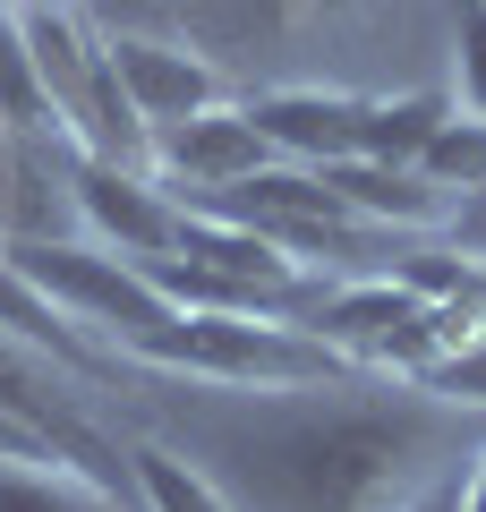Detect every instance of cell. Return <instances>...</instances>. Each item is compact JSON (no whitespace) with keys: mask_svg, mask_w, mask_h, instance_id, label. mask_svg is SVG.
<instances>
[{"mask_svg":"<svg viewBox=\"0 0 486 512\" xmlns=\"http://www.w3.org/2000/svg\"><path fill=\"white\" fill-rule=\"evenodd\" d=\"M444 231H452V256H478V265H486V188H469V197L452 205Z\"/></svg>","mask_w":486,"mask_h":512,"instance_id":"16","label":"cell"},{"mask_svg":"<svg viewBox=\"0 0 486 512\" xmlns=\"http://www.w3.org/2000/svg\"><path fill=\"white\" fill-rule=\"evenodd\" d=\"M0 512H128V504L60 461H0Z\"/></svg>","mask_w":486,"mask_h":512,"instance_id":"11","label":"cell"},{"mask_svg":"<svg viewBox=\"0 0 486 512\" xmlns=\"http://www.w3.org/2000/svg\"><path fill=\"white\" fill-rule=\"evenodd\" d=\"M461 504H469V478H444V487H435L418 512H461Z\"/></svg>","mask_w":486,"mask_h":512,"instance_id":"19","label":"cell"},{"mask_svg":"<svg viewBox=\"0 0 486 512\" xmlns=\"http://www.w3.org/2000/svg\"><path fill=\"white\" fill-rule=\"evenodd\" d=\"M461 512H486V461L469 470V504H461Z\"/></svg>","mask_w":486,"mask_h":512,"instance_id":"20","label":"cell"},{"mask_svg":"<svg viewBox=\"0 0 486 512\" xmlns=\"http://www.w3.org/2000/svg\"><path fill=\"white\" fill-rule=\"evenodd\" d=\"M137 436H162L231 512H418L486 461V410L410 376L342 367L324 384H180L145 376Z\"/></svg>","mask_w":486,"mask_h":512,"instance_id":"1","label":"cell"},{"mask_svg":"<svg viewBox=\"0 0 486 512\" xmlns=\"http://www.w3.org/2000/svg\"><path fill=\"white\" fill-rule=\"evenodd\" d=\"M18 35H26V52H35V77H43V103H52L60 137L86 154L94 94H103V43L86 35V18H77L69 0H26V9H18Z\"/></svg>","mask_w":486,"mask_h":512,"instance_id":"8","label":"cell"},{"mask_svg":"<svg viewBox=\"0 0 486 512\" xmlns=\"http://www.w3.org/2000/svg\"><path fill=\"white\" fill-rule=\"evenodd\" d=\"M9 197H18V128L0 120V239H9Z\"/></svg>","mask_w":486,"mask_h":512,"instance_id":"17","label":"cell"},{"mask_svg":"<svg viewBox=\"0 0 486 512\" xmlns=\"http://www.w3.org/2000/svg\"><path fill=\"white\" fill-rule=\"evenodd\" d=\"M248 120L265 128V146L282 163L333 171L367 154V120H376V94H342V86H265L248 94Z\"/></svg>","mask_w":486,"mask_h":512,"instance_id":"6","label":"cell"},{"mask_svg":"<svg viewBox=\"0 0 486 512\" xmlns=\"http://www.w3.org/2000/svg\"><path fill=\"white\" fill-rule=\"evenodd\" d=\"M9 9H26V0H9Z\"/></svg>","mask_w":486,"mask_h":512,"instance_id":"21","label":"cell"},{"mask_svg":"<svg viewBox=\"0 0 486 512\" xmlns=\"http://www.w3.org/2000/svg\"><path fill=\"white\" fill-rule=\"evenodd\" d=\"M69 188H77V222L120 256H162L180 248V197L137 163H103V154H69Z\"/></svg>","mask_w":486,"mask_h":512,"instance_id":"4","label":"cell"},{"mask_svg":"<svg viewBox=\"0 0 486 512\" xmlns=\"http://www.w3.org/2000/svg\"><path fill=\"white\" fill-rule=\"evenodd\" d=\"M103 52H111V77H120L128 111L145 120V137H154V128H171V120H197V111H214V103H239L231 77H222L205 52H188V43L120 35V43H103Z\"/></svg>","mask_w":486,"mask_h":512,"instance_id":"7","label":"cell"},{"mask_svg":"<svg viewBox=\"0 0 486 512\" xmlns=\"http://www.w3.org/2000/svg\"><path fill=\"white\" fill-rule=\"evenodd\" d=\"M324 188L359 222H376V231H435V222H452V197L418 163H333Z\"/></svg>","mask_w":486,"mask_h":512,"instance_id":"9","label":"cell"},{"mask_svg":"<svg viewBox=\"0 0 486 512\" xmlns=\"http://www.w3.org/2000/svg\"><path fill=\"white\" fill-rule=\"evenodd\" d=\"M0 248H9V265H18L69 325H86L111 359H120V342H137L145 325L171 316V299H162L120 248H77V239H0Z\"/></svg>","mask_w":486,"mask_h":512,"instance_id":"3","label":"cell"},{"mask_svg":"<svg viewBox=\"0 0 486 512\" xmlns=\"http://www.w3.org/2000/svg\"><path fill=\"white\" fill-rule=\"evenodd\" d=\"M265 163H282V154L265 146V128L248 120V103H214V111H197V120L154 128V180L171 188V197L239 188V180H256Z\"/></svg>","mask_w":486,"mask_h":512,"instance_id":"5","label":"cell"},{"mask_svg":"<svg viewBox=\"0 0 486 512\" xmlns=\"http://www.w3.org/2000/svg\"><path fill=\"white\" fill-rule=\"evenodd\" d=\"M120 367L128 376H180V384H324L350 359H333L307 325H282V316H188V308H171L137 342H120Z\"/></svg>","mask_w":486,"mask_h":512,"instance_id":"2","label":"cell"},{"mask_svg":"<svg viewBox=\"0 0 486 512\" xmlns=\"http://www.w3.org/2000/svg\"><path fill=\"white\" fill-rule=\"evenodd\" d=\"M0 120L18 128H60L52 120V103H43V77H35V52H26V35H18V9L0 0Z\"/></svg>","mask_w":486,"mask_h":512,"instance_id":"13","label":"cell"},{"mask_svg":"<svg viewBox=\"0 0 486 512\" xmlns=\"http://www.w3.org/2000/svg\"><path fill=\"white\" fill-rule=\"evenodd\" d=\"M128 478H137V512H231L214 478L162 436H128Z\"/></svg>","mask_w":486,"mask_h":512,"instance_id":"10","label":"cell"},{"mask_svg":"<svg viewBox=\"0 0 486 512\" xmlns=\"http://www.w3.org/2000/svg\"><path fill=\"white\" fill-rule=\"evenodd\" d=\"M273 26H299V18H324V9H350V0H256Z\"/></svg>","mask_w":486,"mask_h":512,"instance_id":"18","label":"cell"},{"mask_svg":"<svg viewBox=\"0 0 486 512\" xmlns=\"http://www.w3.org/2000/svg\"><path fill=\"white\" fill-rule=\"evenodd\" d=\"M418 171H427V180L444 188L452 205H461L469 188H486V120L452 103V111H444V128L427 137V154H418Z\"/></svg>","mask_w":486,"mask_h":512,"instance_id":"12","label":"cell"},{"mask_svg":"<svg viewBox=\"0 0 486 512\" xmlns=\"http://www.w3.org/2000/svg\"><path fill=\"white\" fill-rule=\"evenodd\" d=\"M427 393H444V402H461V410H486V342L435 359V367H427Z\"/></svg>","mask_w":486,"mask_h":512,"instance_id":"15","label":"cell"},{"mask_svg":"<svg viewBox=\"0 0 486 512\" xmlns=\"http://www.w3.org/2000/svg\"><path fill=\"white\" fill-rule=\"evenodd\" d=\"M452 103L486 120V0H452Z\"/></svg>","mask_w":486,"mask_h":512,"instance_id":"14","label":"cell"}]
</instances>
